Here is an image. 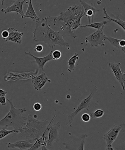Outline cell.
Returning <instances> with one entry per match:
<instances>
[{"label":"cell","instance_id":"cell-1","mask_svg":"<svg viewBox=\"0 0 125 150\" xmlns=\"http://www.w3.org/2000/svg\"><path fill=\"white\" fill-rule=\"evenodd\" d=\"M83 9L81 4L69 7L58 16L48 17V24L49 27L52 25L57 28L59 29L58 31L60 32L64 36H71L76 38L77 36L71 28Z\"/></svg>","mask_w":125,"mask_h":150},{"label":"cell","instance_id":"cell-2","mask_svg":"<svg viewBox=\"0 0 125 150\" xmlns=\"http://www.w3.org/2000/svg\"><path fill=\"white\" fill-rule=\"evenodd\" d=\"M47 20L48 17H45L36 22V27L32 33L33 40L36 42H44L53 49L56 45L69 46V44L65 41L63 35L60 32L55 31L49 27Z\"/></svg>","mask_w":125,"mask_h":150},{"label":"cell","instance_id":"cell-3","mask_svg":"<svg viewBox=\"0 0 125 150\" xmlns=\"http://www.w3.org/2000/svg\"><path fill=\"white\" fill-rule=\"evenodd\" d=\"M25 126L19 132V138L30 139L34 142L35 139L41 137L43 134L48 132L49 121L47 119L37 120L31 115L28 116Z\"/></svg>","mask_w":125,"mask_h":150},{"label":"cell","instance_id":"cell-4","mask_svg":"<svg viewBox=\"0 0 125 150\" xmlns=\"http://www.w3.org/2000/svg\"><path fill=\"white\" fill-rule=\"evenodd\" d=\"M6 100L11 105V109L6 115L0 120V127H12L14 129L20 131L27 123V118L22 116L27 110L25 108L16 109L11 99L6 98Z\"/></svg>","mask_w":125,"mask_h":150},{"label":"cell","instance_id":"cell-5","mask_svg":"<svg viewBox=\"0 0 125 150\" xmlns=\"http://www.w3.org/2000/svg\"><path fill=\"white\" fill-rule=\"evenodd\" d=\"M97 90V86L92 90L90 94L86 98L84 99L78 106V108L74 112L68 116V122L71 127L72 126L74 118L77 115L84 110H88L91 108L96 107L99 104V102L93 100L94 94Z\"/></svg>","mask_w":125,"mask_h":150},{"label":"cell","instance_id":"cell-6","mask_svg":"<svg viewBox=\"0 0 125 150\" xmlns=\"http://www.w3.org/2000/svg\"><path fill=\"white\" fill-rule=\"evenodd\" d=\"M55 115L49 123L48 126L49 133L48 139L46 141V146H51L54 142H58L59 141V131L61 127V125L59 122L54 125H52V122L56 118Z\"/></svg>","mask_w":125,"mask_h":150},{"label":"cell","instance_id":"cell-7","mask_svg":"<svg viewBox=\"0 0 125 150\" xmlns=\"http://www.w3.org/2000/svg\"><path fill=\"white\" fill-rule=\"evenodd\" d=\"M105 25L103 26L100 30H97L95 33L87 36L85 39L89 42L92 47L105 46L104 41L106 40V35L104 33V29Z\"/></svg>","mask_w":125,"mask_h":150},{"label":"cell","instance_id":"cell-8","mask_svg":"<svg viewBox=\"0 0 125 150\" xmlns=\"http://www.w3.org/2000/svg\"><path fill=\"white\" fill-rule=\"evenodd\" d=\"M122 128L121 125H114L108 132L104 134L103 138L106 142V150H114L112 145L119 136Z\"/></svg>","mask_w":125,"mask_h":150},{"label":"cell","instance_id":"cell-9","mask_svg":"<svg viewBox=\"0 0 125 150\" xmlns=\"http://www.w3.org/2000/svg\"><path fill=\"white\" fill-rule=\"evenodd\" d=\"M88 135L83 134L78 137H74L69 142L63 143L67 149L84 150L85 140Z\"/></svg>","mask_w":125,"mask_h":150},{"label":"cell","instance_id":"cell-10","mask_svg":"<svg viewBox=\"0 0 125 150\" xmlns=\"http://www.w3.org/2000/svg\"><path fill=\"white\" fill-rule=\"evenodd\" d=\"M109 66L111 68L114 76L118 81L124 91L125 90V72L122 73L120 68V62L116 63L114 62L109 63Z\"/></svg>","mask_w":125,"mask_h":150},{"label":"cell","instance_id":"cell-11","mask_svg":"<svg viewBox=\"0 0 125 150\" xmlns=\"http://www.w3.org/2000/svg\"><path fill=\"white\" fill-rule=\"evenodd\" d=\"M26 1L27 0H17L14 1V3L12 5L8 7L6 9L2 8L1 11L5 14L8 13L16 12L17 14H20L21 15V18H23L25 14L23 11V5Z\"/></svg>","mask_w":125,"mask_h":150},{"label":"cell","instance_id":"cell-12","mask_svg":"<svg viewBox=\"0 0 125 150\" xmlns=\"http://www.w3.org/2000/svg\"><path fill=\"white\" fill-rule=\"evenodd\" d=\"M49 79L45 73L37 76L32 77V82L33 87L38 91H40L49 81Z\"/></svg>","mask_w":125,"mask_h":150},{"label":"cell","instance_id":"cell-13","mask_svg":"<svg viewBox=\"0 0 125 150\" xmlns=\"http://www.w3.org/2000/svg\"><path fill=\"white\" fill-rule=\"evenodd\" d=\"M80 3L82 6L84 10V15L88 17L89 24L91 23V18L92 19L93 23L94 17L96 13L99 11L95 7L92 6L87 3L83 0H79Z\"/></svg>","mask_w":125,"mask_h":150},{"label":"cell","instance_id":"cell-14","mask_svg":"<svg viewBox=\"0 0 125 150\" xmlns=\"http://www.w3.org/2000/svg\"><path fill=\"white\" fill-rule=\"evenodd\" d=\"M52 52L53 51H51L47 56L42 57H36L34 55L32 54L30 52H29V53L25 52V54L34 58L35 59V61H31L32 63L37 64L39 69H42V70L43 71L44 70V66L49 61L53 60Z\"/></svg>","mask_w":125,"mask_h":150},{"label":"cell","instance_id":"cell-15","mask_svg":"<svg viewBox=\"0 0 125 150\" xmlns=\"http://www.w3.org/2000/svg\"><path fill=\"white\" fill-rule=\"evenodd\" d=\"M8 30L9 32V35L4 40L6 42L11 41L21 44L24 33L18 31V30L13 28H10L8 29Z\"/></svg>","mask_w":125,"mask_h":150},{"label":"cell","instance_id":"cell-16","mask_svg":"<svg viewBox=\"0 0 125 150\" xmlns=\"http://www.w3.org/2000/svg\"><path fill=\"white\" fill-rule=\"evenodd\" d=\"M34 142L30 139H26L24 141H20L11 143L7 144L8 148L11 149L17 148L21 150H29L33 146Z\"/></svg>","mask_w":125,"mask_h":150},{"label":"cell","instance_id":"cell-17","mask_svg":"<svg viewBox=\"0 0 125 150\" xmlns=\"http://www.w3.org/2000/svg\"><path fill=\"white\" fill-rule=\"evenodd\" d=\"M106 40H108L113 46L118 49L121 50L124 53H125V40L124 39H119L106 36Z\"/></svg>","mask_w":125,"mask_h":150},{"label":"cell","instance_id":"cell-18","mask_svg":"<svg viewBox=\"0 0 125 150\" xmlns=\"http://www.w3.org/2000/svg\"><path fill=\"white\" fill-rule=\"evenodd\" d=\"M25 15L24 18H30L32 19L34 21H37L40 19L37 14H36L34 8L32 4V0H30L28 7L27 11L25 13H24Z\"/></svg>","mask_w":125,"mask_h":150},{"label":"cell","instance_id":"cell-19","mask_svg":"<svg viewBox=\"0 0 125 150\" xmlns=\"http://www.w3.org/2000/svg\"><path fill=\"white\" fill-rule=\"evenodd\" d=\"M103 11H104V15H105V16L103 17L104 19H107L112 21H113L116 24L118 25H119L124 30H125V21H123L121 20L119 18V16L118 15L117 16H115V17L114 16V15L112 14V16L113 17H111L108 15L107 14V11H106V8L105 7H104L103 8Z\"/></svg>","mask_w":125,"mask_h":150},{"label":"cell","instance_id":"cell-20","mask_svg":"<svg viewBox=\"0 0 125 150\" xmlns=\"http://www.w3.org/2000/svg\"><path fill=\"white\" fill-rule=\"evenodd\" d=\"M78 54L76 53L73 56L68 59V63L69 65V68L68 69V72H72L75 68V64L77 59H78Z\"/></svg>","mask_w":125,"mask_h":150},{"label":"cell","instance_id":"cell-21","mask_svg":"<svg viewBox=\"0 0 125 150\" xmlns=\"http://www.w3.org/2000/svg\"><path fill=\"white\" fill-rule=\"evenodd\" d=\"M8 126H5L3 127V129L0 130V139H3L5 137L8 136L10 134L13 133H18L20 132V130L13 129V130H8L7 129Z\"/></svg>","mask_w":125,"mask_h":150},{"label":"cell","instance_id":"cell-22","mask_svg":"<svg viewBox=\"0 0 125 150\" xmlns=\"http://www.w3.org/2000/svg\"><path fill=\"white\" fill-rule=\"evenodd\" d=\"M107 22L106 21H103L101 22L95 23H92L88 25H81L80 27L81 28H91L97 29V30H100L103 26L107 24Z\"/></svg>","mask_w":125,"mask_h":150},{"label":"cell","instance_id":"cell-23","mask_svg":"<svg viewBox=\"0 0 125 150\" xmlns=\"http://www.w3.org/2000/svg\"><path fill=\"white\" fill-rule=\"evenodd\" d=\"M84 9L82 10L81 11V13L79 16L77 18L75 21L74 22L73 25L71 28L72 31L75 33V30H77L78 27H80V26L81 25V20L82 17L84 15Z\"/></svg>","mask_w":125,"mask_h":150},{"label":"cell","instance_id":"cell-24","mask_svg":"<svg viewBox=\"0 0 125 150\" xmlns=\"http://www.w3.org/2000/svg\"><path fill=\"white\" fill-rule=\"evenodd\" d=\"M105 112L104 110L101 109H98L94 111V112L90 113L91 119H94L100 118L104 115Z\"/></svg>","mask_w":125,"mask_h":150},{"label":"cell","instance_id":"cell-25","mask_svg":"<svg viewBox=\"0 0 125 150\" xmlns=\"http://www.w3.org/2000/svg\"><path fill=\"white\" fill-rule=\"evenodd\" d=\"M62 53L60 51L55 50L52 52V56H53V60H56L60 59L61 57Z\"/></svg>","mask_w":125,"mask_h":150},{"label":"cell","instance_id":"cell-26","mask_svg":"<svg viewBox=\"0 0 125 150\" xmlns=\"http://www.w3.org/2000/svg\"><path fill=\"white\" fill-rule=\"evenodd\" d=\"M81 118L83 121L85 122H89L91 119L90 114L88 113H84L83 114L81 115Z\"/></svg>","mask_w":125,"mask_h":150},{"label":"cell","instance_id":"cell-27","mask_svg":"<svg viewBox=\"0 0 125 150\" xmlns=\"http://www.w3.org/2000/svg\"><path fill=\"white\" fill-rule=\"evenodd\" d=\"M42 105L40 103H36L33 105V108L36 111H39L41 110Z\"/></svg>","mask_w":125,"mask_h":150},{"label":"cell","instance_id":"cell-28","mask_svg":"<svg viewBox=\"0 0 125 150\" xmlns=\"http://www.w3.org/2000/svg\"><path fill=\"white\" fill-rule=\"evenodd\" d=\"M9 35V32L8 30H4L1 33V36H2L3 38L4 39L7 38Z\"/></svg>","mask_w":125,"mask_h":150},{"label":"cell","instance_id":"cell-29","mask_svg":"<svg viewBox=\"0 0 125 150\" xmlns=\"http://www.w3.org/2000/svg\"><path fill=\"white\" fill-rule=\"evenodd\" d=\"M43 50V47L42 45L39 44L36 45L34 50L38 52H40L42 51Z\"/></svg>","mask_w":125,"mask_h":150},{"label":"cell","instance_id":"cell-30","mask_svg":"<svg viewBox=\"0 0 125 150\" xmlns=\"http://www.w3.org/2000/svg\"><path fill=\"white\" fill-rule=\"evenodd\" d=\"M0 104L4 106L6 105V97L0 96Z\"/></svg>","mask_w":125,"mask_h":150},{"label":"cell","instance_id":"cell-31","mask_svg":"<svg viewBox=\"0 0 125 150\" xmlns=\"http://www.w3.org/2000/svg\"><path fill=\"white\" fill-rule=\"evenodd\" d=\"M7 92L0 89V96H4L6 97V95Z\"/></svg>","mask_w":125,"mask_h":150},{"label":"cell","instance_id":"cell-32","mask_svg":"<svg viewBox=\"0 0 125 150\" xmlns=\"http://www.w3.org/2000/svg\"><path fill=\"white\" fill-rule=\"evenodd\" d=\"M97 4L98 5H101V0H98V1H97Z\"/></svg>","mask_w":125,"mask_h":150},{"label":"cell","instance_id":"cell-33","mask_svg":"<svg viewBox=\"0 0 125 150\" xmlns=\"http://www.w3.org/2000/svg\"><path fill=\"white\" fill-rule=\"evenodd\" d=\"M1 5H3L4 4V1H5V0H1Z\"/></svg>","mask_w":125,"mask_h":150}]
</instances>
